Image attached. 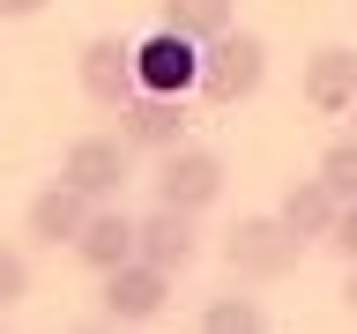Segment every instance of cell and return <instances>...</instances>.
Masks as SVG:
<instances>
[{
    "mask_svg": "<svg viewBox=\"0 0 357 334\" xmlns=\"http://www.w3.org/2000/svg\"><path fill=\"white\" fill-rule=\"evenodd\" d=\"M149 193H156V208H172V216H201V208H216V193H223V156L178 141V149L156 156Z\"/></svg>",
    "mask_w": 357,
    "mask_h": 334,
    "instance_id": "6da1fadb",
    "label": "cell"
},
{
    "mask_svg": "<svg viewBox=\"0 0 357 334\" xmlns=\"http://www.w3.org/2000/svg\"><path fill=\"white\" fill-rule=\"evenodd\" d=\"M268 82V45L253 30H223L216 45H201V97L208 104H245L253 89Z\"/></svg>",
    "mask_w": 357,
    "mask_h": 334,
    "instance_id": "7a4b0ae2",
    "label": "cell"
},
{
    "mask_svg": "<svg viewBox=\"0 0 357 334\" xmlns=\"http://www.w3.org/2000/svg\"><path fill=\"white\" fill-rule=\"evenodd\" d=\"M298 253H305V245L290 238L275 216H238L223 230V267H231L238 283H283L290 267H298Z\"/></svg>",
    "mask_w": 357,
    "mask_h": 334,
    "instance_id": "3957f363",
    "label": "cell"
},
{
    "mask_svg": "<svg viewBox=\"0 0 357 334\" xmlns=\"http://www.w3.org/2000/svg\"><path fill=\"white\" fill-rule=\"evenodd\" d=\"M127 178H134V149L119 134H82V141H67V156H60V186H75L89 208L119 200Z\"/></svg>",
    "mask_w": 357,
    "mask_h": 334,
    "instance_id": "277c9868",
    "label": "cell"
},
{
    "mask_svg": "<svg viewBox=\"0 0 357 334\" xmlns=\"http://www.w3.org/2000/svg\"><path fill=\"white\" fill-rule=\"evenodd\" d=\"M97 305H105L112 327H149L156 312H164V297H172V275L149 260H127V267H112V275H97Z\"/></svg>",
    "mask_w": 357,
    "mask_h": 334,
    "instance_id": "5b68a950",
    "label": "cell"
},
{
    "mask_svg": "<svg viewBox=\"0 0 357 334\" xmlns=\"http://www.w3.org/2000/svg\"><path fill=\"white\" fill-rule=\"evenodd\" d=\"M134 82H142V97H186L201 82V45L172 38V30L142 38L134 45Z\"/></svg>",
    "mask_w": 357,
    "mask_h": 334,
    "instance_id": "8992f818",
    "label": "cell"
},
{
    "mask_svg": "<svg viewBox=\"0 0 357 334\" xmlns=\"http://www.w3.org/2000/svg\"><path fill=\"white\" fill-rule=\"evenodd\" d=\"M75 82H82L89 104L119 111L127 97H142V82H134V45H119V38H89L82 60H75Z\"/></svg>",
    "mask_w": 357,
    "mask_h": 334,
    "instance_id": "52a82bcc",
    "label": "cell"
},
{
    "mask_svg": "<svg viewBox=\"0 0 357 334\" xmlns=\"http://www.w3.org/2000/svg\"><path fill=\"white\" fill-rule=\"evenodd\" d=\"M119 141L134 156H164L186 141V97H127L119 104Z\"/></svg>",
    "mask_w": 357,
    "mask_h": 334,
    "instance_id": "ba28073f",
    "label": "cell"
},
{
    "mask_svg": "<svg viewBox=\"0 0 357 334\" xmlns=\"http://www.w3.org/2000/svg\"><path fill=\"white\" fill-rule=\"evenodd\" d=\"M194 253H201V230H194V216H172V208H156V216H142L134 223V260H149V267H164V275H186L194 267Z\"/></svg>",
    "mask_w": 357,
    "mask_h": 334,
    "instance_id": "9c48e42d",
    "label": "cell"
},
{
    "mask_svg": "<svg viewBox=\"0 0 357 334\" xmlns=\"http://www.w3.org/2000/svg\"><path fill=\"white\" fill-rule=\"evenodd\" d=\"M75 260L89 267V275H112V267H127L134 260V216L119 208V200H105V208H89V223H82V238L67 245Z\"/></svg>",
    "mask_w": 357,
    "mask_h": 334,
    "instance_id": "30bf717a",
    "label": "cell"
},
{
    "mask_svg": "<svg viewBox=\"0 0 357 334\" xmlns=\"http://www.w3.org/2000/svg\"><path fill=\"white\" fill-rule=\"evenodd\" d=\"M335 208H342V200H335L320 178H290V186H283V200H275V223H283L298 245H328Z\"/></svg>",
    "mask_w": 357,
    "mask_h": 334,
    "instance_id": "8fae6325",
    "label": "cell"
},
{
    "mask_svg": "<svg viewBox=\"0 0 357 334\" xmlns=\"http://www.w3.org/2000/svg\"><path fill=\"white\" fill-rule=\"evenodd\" d=\"M357 97V52L350 45H320L305 60V104L312 111H328V119H342Z\"/></svg>",
    "mask_w": 357,
    "mask_h": 334,
    "instance_id": "7c38bea8",
    "label": "cell"
},
{
    "mask_svg": "<svg viewBox=\"0 0 357 334\" xmlns=\"http://www.w3.org/2000/svg\"><path fill=\"white\" fill-rule=\"evenodd\" d=\"M82 223H89V200L75 193V186H60V178H52V186L30 200L22 230H30L38 245H52V253H60V245H75V238H82Z\"/></svg>",
    "mask_w": 357,
    "mask_h": 334,
    "instance_id": "4fadbf2b",
    "label": "cell"
},
{
    "mask_svg": "<svg viewBox=\"0 0 357 334\" xmlns=\"http://www.w3.org/2000/svg\"><path fill=\"white\" fill-rule=\"evenodd\" d=\"M156 30H172L186 45H216L231 30V0H164L156 8Z\"/></svg>",
    "mask_w": 357,
    "mask_h": 334,
    "instance_id": "5bb4252c",
    "label": "cell"
},
{
    "mask_svg": "<svg viewBox=\"0 0 357 334\" xmlns=\"http://www.w3.org/2000/svg\"><path fill=\"white\" fill-rule=\"evenodd\" d=\"M201 334H268V312H261V297L223 289V297L201 305Z\"/></svg>",
    "mask_w": 357,
    "mask_h": 334,
    "instance_id": "9a60e30c",
    "label": "cell"
},
{
    "mask_svg": "<svg viewBox=\"0 0 357 334\" xmlns=\"http://www.w3.org/2000/svg\"><path fill=\"white\" fill-rule=\"evenodd\" d=\"M312 178H320V186H328V193L350 208V200H357V134H342V141L320 156V171H312Z\"/></svg>",
    "mask_w": 357,
    "mask_h": 334,
    "instance_id": "2e32d148",
    "label": "cell"
},
{
    "mask_svg": "<svg viewBox=\"0 0 357 334\" xmlns=\"http://www.w3.org/2000/svg\"><path fill=\"white\" fill-rule=\"evenodd\" d=\"M30 297V253H15V245H0V312L22 305Z\"/></svg>",
    "mask_w": 357,
    "mask_h": 334,
    "instance_id": "e0dca14e",
    "label": "cell"
},
{
    "mask_svg": "<svg viewBox=\"0 0 357 334\" xmlns=\"http://www.w3.org/2000/svg\"><path fill=\"white\" fill-rule=\"evenodd\" d=\"M328 253H335V260H350V267H357V200H350V208H335V230H328Z\"/></svg>",
    "mask_w": 357,
    "mask_h": 334,
    "instance_id": "ac0fdd59",
    "label": "cell"
},
{
    "mask_svg": "<svg viewBox=\"0 0 357 334\" xmlns=\"http://www.w3.org/2000/svg\"><path fill=\"white\" fill-rule=\"evenodd\" d=\"M38 8H45V0H0V15H8V22H30Z\"/></svg>",
    "mask_w": 357,
    "mask_h": 334,
    "instance_id": "d6986e66",
    "label": "cell"
},
{
    "mask_svg": "<svg viewBox=\"0 0 357 334\" xmlns=\"http://www.w3.org/2000/svg\"><path fill=\"white\" fill-rule=\"evenodd\" d=\"M342 305H350V312H357V267H350V283H342Z\"/></svg>",
    "mask_w": 357,
    "mask_h": 334,
    "instance_id": "ffe728a7",
    "label": "cell"
},
{
    "mask_svg": "<svg viewBox=\"0 0 357 334\" xmlns=\"http://www.w3.org/2000/svg\"><path fill=\"white\" fill-rule=\"evenodd\" d=\"M75 334H112V327H75Z\"/></svg>",
    "mask_w": 357,
    "mask_h": 334,
    "instance_id": "44dd1931",
    "label": "cell"
},
{
    "mask_svg": "<svg viewBox=\"0 0 357 334\" xmlns=\"http://www.w3.org/2000/svg\"><path fill=\"white\" fill-rule=\"evenodd\" d=\"M350 119H357V97H350Z\"/></svg>",
    "mask_w": 357,
    "mask_h": 334,
    "instance_id": "7402d4cb",
    "label": "cell"
}]
</instances>
